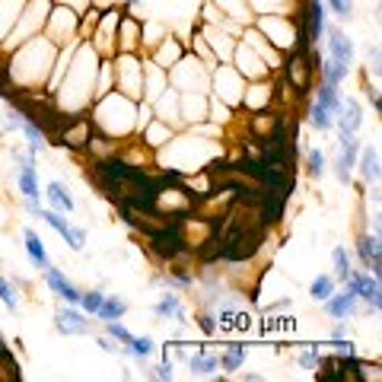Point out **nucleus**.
Returning <instances> with one entry per match:
<instances>
[{"instance_id": "nucleus-30", "label": "nucleus", "mask_w": 382, "mask_h": 382, "mask_svg": "<svg viewBox=\"0 0 382 382\" xmlns=\"http://www.w3.org/2000/svg\"><path fill=\"white\" fill-rule=\"evenodd\" d=\"M125 316H127V299L115 296V293H105L96 318H99V322H112V318H125Z\"/></svg>"}, {"instance_id": "nucleus-27", "label": "nucleus", "mask_w": 382, "mask_h": 382, "mask_svg": "<svg viewBox=\"0 0 382 382\" xmlns=\"http://www.w3.org/2000/svg\"><path fill=\"white\" fill-rule=\"evenodd\" d=\"M245 357H248V347L245 344H226L223 347V354H220V369L223 373H239L242 366H245Z\"/></svg>"}, {"instance_id": "nucleus-7", "label": "nucleus", "mask_w": 382, "mask_h": 382, "mask_svg": "<svg viewBox=\"0 0 382 382\" xmlns=\"http://www.w3.org/2000/svg\"><path fill=\"white\" fill-rule=\"evenodd\" d=\"M344 290L354 293L360 303H366V309L373 316L382 312V277H376L369 271H350L347 280H344Z\"/></svg>"}, {"instance_id": "nucleus-5", "label": "nucleus", "mask_w": 382, "mask_h": 382, "mask_svg": "<svg viewBox=\"0 0 382 382\" xmlns=\"http://www.w3.org/2000/svg\"><path fill=\"white\" fill-rule=\"evenodd\" d=\"M242 89H245V76L233 67V64H214L210 67V96L223 102L226 108H239Z\"/></svg>"}, {"instance_id": "nucleus-10", "label": "nucleus", "mask_w": 382, "mask_h": 382, "mask_svg": "<svg viewBox=\"0 0 382 382\" xmlns=\"http://www.w3.org/2000/svg\"><path fill=\"white\" fill-rule=\"evenodd\" d=\"M322 42H325L322 54H328L331 61H337L341 67H347V70L354 67V54H357V51H354V38H350L341 25H325V38H322Z\"/></svg>"}, {"instance_id": "nucleus-14", "label": "nucleus", "mask_w": 382, "mask_h": 382, "mask_svg": "<svg viewBox=\"0 0 382 382\" xmlns=\"http://www.w3.org/2000/svg\"><path fill=\"white\" fill-rule=\"evenodd\" d=\"M357 258H360V267L376 277H382V236H369V233H360L357 236Z\"/></svg>"}, {"instance_id": "nucleus-43", "label": "nucleus", "mask_w": 382, "mask_h": 382, "mask_svg": "<svg viewBox=\"0 0 382 382\" xmlns=\"http://www.w3.org/2000/svg\"><path fill=\"white\" fill-rule=\"evenodd\" d=\"M172 376H175V357H172L169 350H166L163 360H159V366L153 369V379H166V382H169Z\"/></svg>"}, {"instance_id": "nucleus-6", "label": "nucleus", "mask_w": 382, "mask_h": 382, "mask_svg": "<svg viewBox=\"0 0 382 382\" xmlns=\"http://www.w3.org/2000/svg\"><path fill=\"white\" fill-rule=\"evenodd\" d=\"M76 32H80V16H76L70 6H61V4L51 6L42 35L48 38V42H54L57 48H64V45H70V42H80Z\"/></svg>"}, {"instance_id": "nucleus-17", "label": "nucleus", "mask_w": 382, "mask_h": 382, "mask_svg": "<svg viewBox=\"0 0 382 382\" xmlns=\"http://www.w3.org/2000/svg\"><path fill=\"white\" fill-rule=\"evenodd\" d=\"M54 328L61 331V335H89V328H93V322L86 318V312L80 309V306H61V309L54 312Z\"/></svg>"}, {"instance_id": "nucleus-28", "label": "nucleus", "mask_w": 382, "mask_h": 382, "mask_svg": "<svg viewBox=\"0 0 382 382\" xmlns=\"http://www.w3.org/2000/svg\"><path fill=\"white\" fill-rule=\"evenodd\" d=\"M306 118H309V125L316 127L318 134L335 131V112H331V108H325L318 99H312V102H309V112H306Z\"/></svg>"}, {"instance_id": "nucleus-21", "label": "nucleus", "mask_w": 382, "mask_h": 382, "mask_svg": "<svg viewBox=\"0 0 382 382\" xmlns=\"http://www.w3.org/2000/svg\"><path fill=\"white\" fill-rule=\"evenodd\" d=\"M322 306H325V316L335 318V322H337V318H354L357 312H360V299H357L354 293H347V290H344V293L335 290Z\"/></svg>"}, {"instance_id": "nucleus-34", "label": "nucleus", "mask_w": 382, "mask_h": 382, "mask_svg": "<svg viewBox=\"0 0 382 382\" xmlns=\"http://www.w3.org/2000/svg\"><path fill=\"white\" fill-rule=\"evenodd\" d=\"M335 290H337V280L331 277V274H318V277L309 284V296L316 299V303H325Z\"/></svg>"}, {"instance_id": "nucleus-40", "label": "nucleus", "mask_w": 382, "mask_h": 382, "mask_svg": "<svg viewBox=\"0 0 382 382\" xmlns=\"http://www.w3.org/2000/svg\"><path fill=\"white\" fill-rule=\"evenodd\" d=\"M316 99L322 102L325 108H331V112L337 115V105H341V96H337V86H328V83H318Z\"/></svg>"}, {"instance_id": "nucleus-39", "label": "nucleus", "mask_w": 382, "mask_h": 382, "mask_svg": "<svg viewBox=\"0 0 382 382\" xmlns=\"http://www.w3.org/2000/svg\"><path fill=\"white\" fill-rule=\"evenodd\" d=\"M102 325H105V335L112 337V341H118V344H127L134 337V331L127 328L121 318H112V322H102Z\"/></svg>"}, {"instance_id": "nucleus-9", "label": "nucleus", "mask_w": 382, "mask_h": 382, "mask_svg": "<svg viewBox=\"0 0 382 382\" xmlns=\"http://www.w3.org/2000/svg\"><path fill=\"white\" fill-rule=\"evenodd\" d=\"M229 64H233V67L239 70V74L245 76V80H265V76H271V74H274V70L265 64V57H261L258 51H255L252 45H245V42H236Z\"/></svg>"}, {"instance_id": "nucleus-20", "label": "nucleus", "mask_w": 382, "mask_h": 382, "mask_svg": "<svg viewBox=\"0 0 382 382\" xmlns=\"http://www.w3.org/2000/svg\"><path fill=\"white\" fill-rule=\"evenodd\" d=\"M153 316L156 318H172V322H178V328H185L188 325V312H185V303H182V296H178V290H166L163 296L156 299V306H153Z\"/></svg>"}, {"instance_id": "nucleus-33", "label": "nucleus", "mask_w": 382, "mask_h": 382, "mask_svg": "<svg viewBox=\"0 0 382 382\" xmlns=\"http://www.w3.org/2000/svg\"><path fill=\"white\" fill-rule=\"evenodd\" d=\"M306 172H309L312 178H322L325 172H328V156H325L322 146H309V150H306Z\"/></svg>"}, {"instance_id": "nucleus-41", "label": "nucleus", "mask_w": 382, "mask_h": 382, "mask_svg": "<svg viewBox=\"0 0 382 382\" xmlns=\"http://www.w3.org/2000/svg\"><path fill=\"white\" fill-rule=\"evenodd\" d=\"M0 303H4L10 312L19 309V293H16V286H13L10 280L4 277V274H0Z\"/></svg>"}, {"instance_id": "nucleus-52", "label": "nucleus", "mask_w": 382, "mask_h": 382, "mask_svg": "<svg viewBox=\"0 0 382 382\" xmlns=\"http://www.w3.org/2000/svg\"><path fill=\"white\" fill-rule=\"evenodd\" d=\"M121 4L127 6V10H131V6H137V4H144V0H121Z\"/></svg>"}, {"instance_id": "nucleus-50", "label": "nucleus", "mask_w": 382, "mask_h": 382, "mask_svg": "<svg viewBox=\"0 0 382 382\" xmlns=\"http://www.w3.org/2000/svg\"><path fill=\"white\" fill-rule=\"evenodd\" d=\"M344 337H347V325H344V318H337L331 325V341H344Z\"/></svg>"}, {"instance_id": "nucleus-51", "label": "nucleus", "mask_w": 382, "mask_h": 382, "mask_svg": "<svg viewBox=\"0 0 382 382\" xmlns=\"http://www.w3.org/2000/svg\"><path fill=\"white\" fill-rule=\"evenodd\" d=\"M242 379H245V382H258L261 376H258V373H242Z\"/></svg>"}, {"instance_id": "nucleus-45", "label": "nucleus", "mask_w": 382, "mask_h": 382, "mask_svg": "<svg viewBox=\"0 0 382 382\" xmlns=\"http://www.w3.org/2000/svg\"><path fill=\"white\" fill-rule=\"evenodd\" d=\"M197 328H201L207 337H214L216 331H220V328H216V316H214V312H210V309L197 312Z\"/></svg>"}, {"instance_id": "nucleus-35", "label": "nucleus", "mask_w": 382, "mask_h": 382, "mask_svg": "<svg viewBox=\"0 0 382 382\" xmlns=\"http://www.w3.org/2000/svg\"><path fill=\"white\" fill-rule=\"evenodd\" d=\"M153 347H156V344H153V337H150V335H134L131 341L125 344L127 357H134V360H140V363H144L146 357L153 354Z\"/></svg>"}, {"instance_id": "nucleus-26", "label": "nucleus", "mask_w": 382, "mask_h": 382, "mask_svg": "<svg viewBox=\"0 0 382 382\" xmlns=\"http://www.w3.org/2000/svg\"><path fill=\"white\" fill-rule=\"evenodd\" d=\"M42 195L48 197V204H51L54 210H61V214H74V210H76L74 197H70V191L64 188V182H48Z\"/></svg>"}, {"instance_id": "nucleus-53", "label": "nucleus", "mask_w": 382, "mask_h": 382, "mask_svg": "<svg viewBox=\"0 0 382 382\" xmlns=\"http://www.w3.org/2000/svg\"><path fill=\"white\" fill-rule=\"evenodd\" d=\"M0 344H4V335H0Z\"/></svg>"}, {"instance_id": "nucleus-19", "label": "nucleus", "mask_w": 382, "mask_h": 382, "mask_svg": "<svg viewBox=\"0 0 382 382\" xmlns=\"http://www.w3.org/2000/svg\"><path fill=\"white\" fill-rule=\"evenodd\" d=\"M42 274H45V284H48V290L54 293V296H61L64 303H70V306H76V303H80V286H76L70 277H64V271H61V267L48 265Z\"/></svg>"}, {"instance_id": "nucleus-8", "label": "nucleus", "mask_w": 382, "mask_h": 382, "mask_svg": "<svg viewBox=\"0 0 382 382\" xmlns=\"http://www.w3.org/2000/svg\"><path fill=\"white\" fill-rule=\"evenodd\" d=\"M363 140L357 134L347 131H337V156L331 159V172L337 175L341 185H350V175H354V166H357V153H360Z\"/></svg>"}, {"instance_id": "nucleus-3", "label": "nucleus", "mask_w": 382, "mask_h": 382, "mask_svg": "<svg viewBox=\"0 0 382 382\" xmlns=\"http://www.w3.org/2000/svg\"><path fill=\"white\" fill-rule=\"evenodd\" d=\"M51 6H54V0H25L23 10H19V16H16V23L10 25V32H6L4 51L19 48V45H25L29 38L42 35V32H45V23H48Z\"/></svg>"}, {"instance_id": "nucleus-25", "label": "nucleus", "mask_w": 382, "mask_h": 382, "mask_svg": "<svg viewBox=\"0 0 382 382\" xmlns=\"http://www.w3.org/2000/svg\"><path fill=\"white\" fill-rule=\"evenodd\" d=\"M316 379H322V382H350V376H347V369L341 366L337 354H322V360H318V366H316Z\"/></svg>"}, {"instance_id": "nucleus-4", "label": "nucleus", "mask_w": 382, "mask_h": 382, "mask_svg": "<svg viewBox=\"0 0 382 382\" xmlns=\"http://www.w3.org/2000/svg\"><path fill=\"white\" fill-rule=\"evenodd\" d=\"M112 67H115V89L134 102L144 99V54L140 51H118L112 57Z\"/></svg>"}, {"instance_id": "nucleus-15", "label": "nucleus", "mask_w": 382, "mask_h": 382, "mask_svg": "<svg viewBox=\"0 0 382 382\" xmlns=\"http://www.w3.org/2000/svg\"><path fill=\"white\" fill-rule=\"evenodd\" d=\"M303 23H306V35H309L312 48H318L325 38V25H328L325 0H303Z\"/></svg>"}, {"instance_id": "nucleus-36", "label": "nucleus", "mask_w": 382, "mask_h": 382, "mask_svg": "<svg viewBox=\"0 0 382 382\" xmlns=\"http://www.w3.org/2000/svg\"><path fill=\"white\" fill-rule=\"evenodd\" d=\"M325 10H328V16L341 19V23H350V19L357 16V13H354V0H325Z\"/></svg>"}, {"instance_id": "nucleus-23", "label": "nucleus", "mask_w": 382, "mask_h": 382, "mask_svg": "<svg viewBox=\"0 0 382 382\" xmlns=\"http://www.w3.org/2000/svg\"><path fill=\"white\" fill-rule=\"evenodd\" d=\"M23 248H25V255H29L32 267H38V271H45V267L51 265V258H48V248H45L42 236H38L35 229H29V226L23 229Z\"/></svg>"}, {"instance_id": "nucleus-37", "label": "nucleus", "mask_w": 382, "mask_h": 382, "mask_svg": "<svg viewBox=\"0 0 382 382\" xmlns=\"http://www.w3.org/2000/svg\"><path fill=\"white\" fill-rule=\"evenodd\" d=\"M102 299H105V293L102 290H80V309L86 312V316H96L99 312V306H102Z\"/></svg>"}, {"instance_id": "nucleus-48", "label": "nucleus", "mask_w": 382, "mask_h": 382, "mask_svg": "<svg viewBox=\"0 0 382 382\" xmlns=\"http://www.w3.org/2000/svg\"><path fill=\"white\" fill-rule=\"evenodd\" d=\"M23 210H25L29 216H38L45 207H42V201H38V197H23Z\"/></svg>"}, {"instance_id": "nucleus-2", "label": "nucleus", "mask_w": 382, "mask_h": 382, "mask_svg": "<svg viewBox=\"0 0 382 382\" xmlns=\"http://www.w3.org/2000/svg\"><path fill=\"white\" fill-rule=\"evenodd\" d=\"M188 223L191 220H163L144 236L150 245L153 258L163 265H175V261L191 255V239H188Z\"/></svg>"}, {"instance_id": "nucleus-1", "label": "nucleus", "mask_w": 382, "mask_h": 382, "mask_svg": "<svg viewBox=\"0 0 382 382\" xmlns=\"http://www.w3.org/2000/svg\"><path fill=\"white\" fill-rule=\"evenodd\" d=\"M99 51L93 48V42H86V38H80L74 48V54H70V64L67 70H64L61 83H57L54 96L61 99V105L67 108V112H86L89 105H93V89H96V70H99Z\"/></svg>"}, {"instance_id": "nucleus-24", "label": "nucleus", "mask_w": 382, "mask_h": 382, "mask_svg": "<svg viewBox=\"0 0 382 382\" xmlns=\"http://www.w3.org/2000/svg\"><path fill=\"white\" fill-rule=\"evenodd\" d=\"M140 137H144V144L150 146V150H159V146H166L172 137H175V127L166 125V121H159L156 115L150 118V125L140 131Z\"/></svg>"}, {"instance_id": "nucleus-12", "label": "nucleus", "mask_w": 382, "mask_h": 382, "mask_svg": "<svg viewBox=\"0 0 382 382\" xmlns=\"http://www.w3.org/2000/svg\"><path fill=\"white\" fill-rule=\"evenodd\" d=\"M38 220L48 223V226L64 239V245H67V248H74V252H83V245H86V229H83V226H74V223H70L67 216L61 214V210H54V207H51V210H42V214H38Z\"/></svg>"}, {"instance_id": "nucleus-46", "label": "nucleus", "mask_w": 382, "mask_h": 382, "mask_svg": "<svg viewBox=\"0 0 382 382\" xmlns=\"http://www.w3.org/2000/svg\"><path fill=\"white\" fill-rule=\"evenodd\" d=\"M366 64L373 67V76L379 80V70H382V48H379V42L366 45Z\"/></svg>"}, {"instance_id": "nucleus-11", "label": "nucleus", "mask_w": 382, "mask_h": 382, "mask_svg": "<svg viewBox=\"0 0 382 382\" xmlns=\"http://www.w3.org/2000/svg\"><path fill=\"white\" fill-rule=\"evenodd\" d=\"M175 350H169L175 360L185 363V369H188V376H195V379H216V373H220V357L216 354H204V350H195V354H185L178 344H172Z\"/></svg>"}, {"instance_id": "nucleus-13", "label": "nucleus", "mask_w": 382, "mask_h": 382, "mask_svg": "<svg viewBox=\"0 0 382 382\" xmlns=\"http://www.w3.org/2000/svg\"><path fill=\"white\" fill-rule=\"evenodd\" d=\"M140 25H144V19H137L125 6L118 16V29H115V54H118V51H140Z\"/></svg>"}, {"instance_id": "nucleus-49", "label": "nucleus", "mask_w": 382, "mask_h": 382, "mask_svg": "<svg viewBox=\"0 0 382 382\" xmlns=\"http://www.w3.org/2000/svg\"><path fill=\"white\" fill-rule=\"evenodd\" d=\"M366 99L373 102V112H379V108H382V102H379V83H373V86L366 83Z\"/></svg>"}, {"instance_id": "nucleus-47", "label": "nucleus", "mask_w": 382, "mask_h": 382, "mask_svg": "<svg viewBox=\"0 0 382 382\" xmlns=\"http://www.w3.org/2000/svg\"><path fill=\"white\" fill-rule=\"evenodd\" d=\"M96 344H99V347H102V350H105V354H127V350H125V344L112 341V337H108V335L96 337Z\"/></svg>"}, {"instance_id": "nucleus-29", "label": "nucleus", "mask_w": 382, "mask_h": 382, "mask_svg": "<svg viewBox=\"0 0 382 382\" xmlns=\"http://www.w3.org/2000/svg\"><path fill=\"white\" fill-rule=\"evenodd\" d=\"M316 74H322V83H328V86H341V83L347 80L350 70L341 67L337 61H331L328 54H322V57H318V70H316Z\"/></svg>"}, {"instance_id": "nucleus-22", "label": "nucleus", "mask_w": 382, "mask_h": 382, "mask_svg": "<svg viewBox=\"0 0 382 382\" xmlns=\"http://www.w3.org/2000/svg\"><path fill=\"white\" fill-rule=\"evenodd\" d=\"M363 125V108L357 99L344 96L341 105H337V115H335V131H347V134H357Z\"/></svg>"}, {"instance_id": "nucleus-31", "label": "nucleus", "mask_w": 382, "mask_h": 382, "mask_svg": "<svg viewBox=\"0 0 382 382\" xmlns=\"http://www.w3.org/2000/svg\"><path fill=\"white\" fill-rule=\"evenodd\" d=\"M214 4L220 6V10L226 13L233 23H239L242 29L252 23V10H248V0H214Z\"/></svg>"}, {"instance_id": "nucleus-44", "label": "nucleus", "mask_w": 382, "mask_h": 382, "mask_svg": "<svg viewBox=\"0 0 382 382\" xmlns=\"http://www.w3.org/2000/svg\"><path fill=\"white\" fill-rule=\"evenodd\" d=\"M318 360H322V350H318V344H312V347H306L303 354L296 357V363L303 369H316L318 366Z\"/></svg>"}, {"instance_id": "nucleus-38", "label": "nucleus", "mask_w": 382, "mask_h": 382, "mask_svg": "<svg viewBox=\"0 0 382 382\" xmlns=\"http://www.w3.org/2000/svg\"><path fill=\"white\" fill-rule=\"evenodd\" d=\"M99 19H102V10H99V6H89V10L80 16V32H76V35L89 38L96 32V25H99Z\"/></svg>"}, {"instance_id": "nucleus-16", "label": "nucleus", "mask_w": 382, "mask_h": 382, "mask_svg": "<svg viewBox=\"0 0 382 382\" xmlns=\"http://www.w3.org/2000/svg\"><path fill=\"white\" fill-rule=\"evenodd\" d=\"M185 54H188V48H185V45L178 42L175 35H163V38H159V42L150 48V61H153V64H159V67H163L166 74H169V70L175 67V64L182 61Z\"/></svg>"}, {"instance_id": "nucleus-42", "label": "nucleus", "mask_w": 382, "mask_h": 382, "mask_svg": "<svg viewBox=\"0 0 382 382\" xmlns=\"http://www.w3.org/2000/svg\"><path fill=\"white\" fill-rule=\"evenodd\" d=\"M0 363H4V369H6L10 379H23V366H19V360L13 357V350L6 347V344H0Z\"/></svg>"}, {"instance_id": "nucleus-18", "label": "nucleus", "mask_w": 382, "mask_h": 382, "mask_svg": "<svg viewBox=\"0 0 382 382\" xmlns=\"http://www.w3.org/2000/svg\"><path fill=\"white\" fill-rule=\"evenodd\" d=\"M357 172H360V178L366 185H373V188H379V175H382V159H379V146L376 144H363L360 153H357Z\"/></svg>"}, {"instance_id": "nucleus-32", "label": "nucleus", "mask_w": 382, "mask_h": 382, "mask_svg": "<svg viewBox=\"0 0 382 382\" xmlns=\"http://www.w3.org/2000/svg\"><path fill=\"white\" fill-rule=\"evenodd\" d=\"M350 271H354V267H350V252L344 245H335L331 248V277H335L337 284H344Z\"/></svg>"}]
</instances>
